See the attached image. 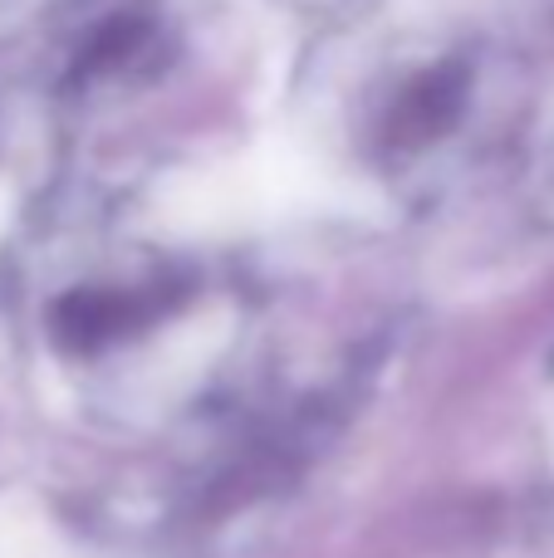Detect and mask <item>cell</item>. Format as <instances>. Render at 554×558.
<instances>
[{
  "label": "cell",
  "instance_id": "6da1fadb",
  "mask_svg": "<svg viewBox=\"0 0 554 558\" xmlns=\"http://www.w3.org/2000/svg\"><path fill=\"white\" fill-rule=\"evenodd\" d=\"M461 98H467V69L442 64L422 74L393 108V137L398 143H427V137L447 133L461 113Z\"/></svg>",
  "mask_w": 554,
  "mask_h": 558
},
{
  "label": "cell",
  "instance_id": "7a4b0ae2",
  "mask_svg": "<svg viewBox=\"0 0 554 558\" xmlns=\"http://www.w3.org/2000/svg\"><path fill=\"white\" fill-rule=\"evenodd\" d=\"M133 324V299L123 294H74L55 308V333L69 348H94Z\"/></svg>",
  "mask_w": 554,
  "mask_h": 558
},
{
  "label": "cell",
  "instance_id": "3957f363",
  "mask_svg": "<svg viewBox=\"0 0 554 558\" xmlns=\"http://www.w3.org/2000/svg\"><path fill=\"white\" fill-rule=\"evenodd\" d=\"M143 35H147V25H143V20H133V15H128V20H108V25L88 39L84 54H79L74 74L88 78V74H98V69H108V64H123V59L143 45Z\"/></svg>",
  "mask_w": 554,
  "mask_h": 558
}]
</instances>
